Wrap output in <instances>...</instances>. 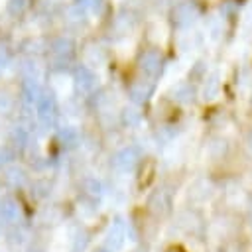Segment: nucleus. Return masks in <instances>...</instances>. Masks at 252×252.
<instances>
[{
	"instance_id": "obj_1",
	"label": "nucleus",
	"mask_w": 252,
	"mask_h": 252,
	"mask_svg": "<svg viewBox=\"0 0 252 252\" xmlns=\"http://www.w3.org/2000/svg\"><path fill=\"white\" fill-rule=\"evenodd\" d=\"M171 18H173V24L177 28H187L199 18V8L195 2H181L173 8Z\"/></svg>"
},
{
	"instance_id": "obj_2",
	"label": "nucleus",
	"mask_w": 252,
	"mask_h": 252,
	"mask_svg": "<svg viewBox=\"0 0 252 252\" xmlns=\"http://www.w3.org/2000/svg\"><path fill=\"white\" fill-rule=\"evenodd\" d=\"M159 67H161V59L156 51H146L142 57H140V69L150 75V77H156L159 73Z\"/></svg>"
},
{
	"instance_id": "obj_3",
	"label": "nucleus",
	"mask_w": 252,
	"mask_h": 252,
	"mask_svg": "<svg viewBox=\"0 0 252 252\" xmlns=\"http://www.w3.org/2000/svg\"><path fill=\"white\" fill-rule=\"evenodd\" d=\"M55 112H57V108H55L53 98H51V96H39V100H37V114H39V120H41L43 124H51V122L55 120Z\"/></svg>"
},
{
	"instance_id": "obj_4",
	"label": "nucleus",
	"mask_w": 252,
	"mask_h": 252,
	"mask_svg": "<svg viewBox=\"0 0 252 252\" xmlns=\"http://www.w3.org/2000/svg\"><path fill=\"white\" fill-rule=\"evenodd\" d=\"M0 217L8 222H16L18 217H20V209H18V203L12 201V199H6L0 203Z\"/></svg>"
},
{
	"instance_id": "obj_5",
	"label": "nucleus",
	"mask_w": 252,
	"mask_h": 252,
	"mask_svg": "<svg viewBox=\"0 0 252 252\" xmlns=\"http://www.w3.org/2000/svg\"><path fill=\"white\" fill-rule=\"evenodd\" d=\"M53 57L57 59V61H65V59H69L71 57V53H73V43L69 41V39H57L55 41V45H53Z\"/></svg>"
},
{
	"instance_id": "obj_6",
	"label": "nucleus",
	"mask_w": 252,
	"mask_h": 252,
	"mask_svg": "<svg viewBox=\"0 0 252 252\" xmlns=\"http://www.w3.org/2000/svg\"><path fill=\"white\" fill-rule=\"evenodd\" d=\"M77 83H79V87H81L83 91H91V89L94 87V75H93L89 69L81 67V69L77 71Z\"/></svg>"
},
{
	"instance_id": "obj_7",
	"label": "nucleus",
	"mask_w": 252,
	"mask_h": 252,
	"mask_svg": "<svg viewBox=\"0 0 252 252\" xmlns=\"http://www.w3.org/2000/svg\"><path fill=\"white\" fill-rule=\"evenodd\" d=\"M77 4H79V8H83V10H91V12H96V10L100 8L102 0H77Z\"/></svg>"
},
{
	"instance_id": "obj_8",
	"label": "nucleus",
	"mask_w": 252,
	"mask_h": 252,
	"mask_svg": "<svg viewBox=\"0 0 252 252\" xmlns=\"http://www.w3.org/2000/svg\"><path fill=\"white\" fill-rule=\"evenodd\" d=\"M24 8H28V0H10V4H8V10L14 14L24 12Z\"/></svg>"
},
{
	"instance_id": "obj_9",
	"label": "nucleus",
	"mask_w": 252,
	"mask_h": 252,
	"mask_svg": "<svg viewBox=\"0 0 252 252\" xmlns=\"http://www.w3.org/2000/svg\"><path fill=\"white\" fill-rule=\"evenodd\" d=\"M8 108H10V98L6 94H0V112H4Z\"/></svg>"
},
{
	"instance_id": "obj_10",
	"label": "nucleus",
	"mask_w": 252,
	"mask_h": 252,
	"mask_svg": "<svg viewBox=\"0 0 252 252\" xmlns=\"http://www.w3.org/2000/svg\"><path fill=\"white\" fill-rule=\"evenodd\" d=\"M6 61H8V55H6V51H2V49H0V65H4Z\"/></svg>"
},
{
	"instance_id": "obj_11",
	"label": "nucleus",
	"mask_w": 252,
	"mask_h": 252,
	"mask_svg": "<svg viewBox=\"0 0 252 252\" xmlns=\"http://www.w3.org/2000/svg\"><path fill=\"white\" fill-rule=\"evenodd\" d=\"M246 18H248V22L252 24V4H250V10H248V14H246Z\"/></svg>"
}]
</instances>
